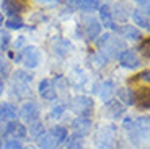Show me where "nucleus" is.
<instances>
[{
	"label": "nucleus",
	"instance_id": "nucleus-1",
	"mask_svg": "<svg viewBox=\"0 0 150 149\" xmlns=\"http://www.w3.org/2000/svg\"><path fill=\"white\" fill-rule=\"evenodd\" d=\"M98 46L105 51V54L111 56H119L122 51H126V43L121 41L119 38H114L112 34L106 33L98 39Z\"/></svg>",
	"mask_w": 150,
	"mask_h": 149
},
{
	"label": "nucleus",
	"instance_id": "nucleus-2",
	"mask_svg": "<svg viewBox=\"0 0 150 149\" xmlns=\"http://www.w3.org/2000/svg\"><path fill=\"white\" fill-rule=\"evenodd\" d=\"M95 144L98 149H114L116 148V128L101 126L95 134Z\"/></svg>",
	"mask_w": 150,
	"mask_h": 149
},
{
	"label": "nucleus",
	"instance_id": "nucleus-3",
	"mask_svg": "<svg viewBox=\"0 0 150 149\" xmlns=\"http://www.w3.org/2000/svg\"><path fill=\"white\" fill-rule=\"evenodd\" d=\"M72 112L77 113V115L80 116V118H88V116L93 113V100H91L90 97H85V95H79V97H75L74 100H72Z\"/></svg>",
	"mask_w": 150,
	"mask_h": 149
},
{
	"label": "nucleus",
	"instance_id": "nucleus-4",
	"mask_svg": "<svg viewBox=\"0 0 150 149\" xmlns=\"http://www.w3.org/2000/svg\"><path fill=\"white\" fill-rule=\"evenodd\" d=\"M21 61L26 67L33 69V67H36L38 64H39V61H41V52L38 51L36 46H26V48L21 51Z\"/></svg>",
	"mask_w": 150,
	"mask_h": 149
},
{
	"label": "nucleus",
	"instance_id": "nucleus-5",
	"mask_svg": "<svg viewBox=\"0 0 150 149\" xmlns=\"http://www.w3.org/2000/svg\"><path fill=\"white\" fill-rule=\"evenodd\" d=\"M20 115L28 123L38 121V118H39V107L34 102H26V103H23V107L20 108Z\"/></svg>",
	"mask_w": 150,
	"mask_h": 149
},
{
	"label": "nucleus",
	"instance_id": "nucleus-6",
	"mask_svg": "<svg viewBox=\"0 0 150 149\" xmlns=\"http://www.w3.org/2000/svg\"><path fill=\"white\" fill-rule=\"evenodd\" d=\"M83 28H85V36L88 39H95L100 34V31H101V25H100V21L95 16H86L83 20Z\"/></svg>",
	"mask_w": 150,
	"mask_h": 149
},
{
	"label": "nucleus",
	"instance_id": "nucleus-7",
	"mask_svg": "<svg viewBox=\"0 0 150 149\" xmlns=\"http://www.w3.org/2000/svg\"><path fill=\"white\" fill-rule=\"evenodd\" d=\"M91 128H93V123L90 118H80L79 116L72 121V130L75 131L77 136H86L91 131Z\"/></svg>",
	"mask_w": 150,
	"mask_h": 149
},
{
	"label": "nucleus",
	"instance_id": "nucleus-8",
	"mask_svg": "<svg viewBox=\"0 0 150 149\" xmlns=\"http://www.w3.org/2000/svg\"><path fill=\"white\" fill-rule=\"evenodd\" d=\"M117 57H119L121 66L126 67V69H135V67L140 64V59L137 57V54H135L134 51H129V49L122 51Z\"/></svg>",
	"mask_w": 150,
	"mask_h": 149
},
{
	"label": "nucleus",
	"instance_id": "nucleus-9",
	"mask_svg": "<svg viewBox=\"0 0 150 149\" xmlns=\"http://www.w3.org/2000/svg\"><path fill=\"white\" fill-rule=\"evenodd\" d=\"M39 95L46 100H54L57 97V92H56V85H54L52 80L49 79H44L39 82Z\"/></svg>",
	"mask_w": 150,
	"mask_h": 149
},
{
	"label": "nucleus",
	"instance_id": "nucleus-10",
	"mask_svg": "<svg viewBox=\"0 0 150 149\" xmlns=\"http://www.w3.org/2000/svg\"><path fill=\"white\" fill-rule=\"evenodd\" d=\"M2 10L7 11L11 16H18V13L25 10V4L20 0H2Z\"/></svg>",
	"mask_w": 150,
	"mask_h": 149
},
{
	"label": "nucleus",
	"instance_id": "nucleus-11",
	"mask_svg": "<svg viewBox=\"0 0 150 149\" xmlns=\"http://www.w3.org/2000/svg\"><path fill=\"white\" fill-rule=\"evenodd\" d=\"M5 133L8 134V136H11L13 139H18V138H25L26 136V128L23 126L21 123H18L16 120H13V121H10V123L5 126Z\"/></svg>",
	"mask_w": 150,
	"mask_h": 149
},
{
	"label": "nucleus",
	"instance_id": "nucleus-12",
	"mask_svg": "<svg viewBox=\"0 0 150 149\" xmlns=\"http://www.w3.org/2000/svg\"><path fill=\"white\" fill-rule=\"evenodd\" d=\"M116 31L121 36L127 38V39H140V38H142V33L132 25H124V26H121V28H116Z\"/></svg>",
	"mask_w": 150,
	"mask_h": 149
},
{
	"label": "nucleus",
	"instance_id": "nucleus-13",
	"mask_svg": "<svg viewBox=\"0 0 150 149\" xmlns=\"http://www.w3.org/2000/svg\"><path fill=\"white\" fill-rule=\"evenodd\" d=\"M16 116H18V112L11 103H0V120L13 121V120H16Z\"/></svg>",
	"mask_w": 150,
	"mask_h": 149
},
{
	"label": "nucleus",
	"instance_id": "nucleus-14",
	"mask_svg": "<svg viewBox=\"0 0 150 149\" xmlns=\"http://www.w3.org/2000/svg\"><path fill=\"white\" fill-rule=\"evenodd\" d=\"M38 144H39V148L41 149H56L57 146L60 144L59 141H57L56 138H54V134L52 133H47V134H42L41 138L38 139Z\"/></svg>",
	"mask_w": 150,
	"mask_h": 149
},
{
	"label": "nucleus",
	"instance_id": "nucleus-15",
	"mask_svg": "<svg viewBox=\"0 0 150 149\" xmlns=\"http://www.w3.org/2000/svg\"><path fill=\"white\" fill-rule=\"evenodd\" d=\"M100 18H101L103 25L106 26V28H116L114 26V20H112L111 16V8L108 7V5H100Z\"/></svg>",
	"mask_w": 150,
	"mask_h": 149
},
{
	"label": "nucleus",
	"instance_id": "nucleus-16",
	"mask_svg": "<svg viewBox=\"0 0 150 149\" xmlns=\"http://www.w3.org/2000/svg\"><path fill=\"white\" fill-rule=\"evenodd\" d=\"M106 108H108V112L111 113V116L112 118H119L121 115L124 113V105L121 103V102H117V100H109V102H106Z\"/></svg>",
	"mask_w": 150,
	"mask_h": 149
},
{
	"label": "nucleus",
	"instance_id": "nucleus-17",
	"mask_svg": "<svg viewBox=\"0 0 150 149\" xmlns=\"http://www.w3.org/2000/svg\"><path fill=\"white\" fill-rule=\"evenodd\" d=\"M134 98H135V103H139L142 108H149V89L147 87L134 90Z\"/></svg>",
	"mask_w": 150,
	"mask_h": 149
},
{
	"label": "nucleus",
	"instance_id": "nucleus-18",
	"mask_svg": "<svg viewBox=\"0 0 150 149\" xmlns=\"http://www.w3.org/2000/svg\"><path fill=\"white\" fill-rule=\"evenodd\" d=\"M132 20L135 21V25H139L140 28H150V21H149V15H145L144 11L140 10H132Z\"/></svg>",
	"mask_w": 150,
	"mask_h": 149
},
{
	"label": "nucleus",
	"instance_id": "nucleus-19",
	"mask_svg": "<svg viewBox=\"0 0 150 149\" xmlns=\"http://www.w3.org/2000/svg\"><path fill=\"white\" fill-rule=\"evenodd\" d=\"M112 93H114V85H112V82H109V80L103 82L101 87H100V97H101V100L109 102L112 97Z\"/></svg>",
	"mask_w": 150,
	"mask_h": 149
},
{
	"label": "nucleus",
	"instance_id": "nucleus-20",
	"mask_svg": "<svg viewBox=\"0 0 150 149\" xmlns=\"http://www.w3.org/2000/svg\"><path fill=\"white\" fill-rule=\"evenodd\" d=\"M117 95H119V98H121V103H126V105H134V103H135L134 90L122 87V89L117 90Z\"/></svg>",
	"mask_w": 150,
	"mask_h": 149
},
{
	"label": "nucleus",
	"instance_id": "nucleus-21",
	"mask_svg": "<svg viewBox=\"0 0 150 149\" xmlns=\"http://www.w3.org/2000/svg\"><path fill=\"white\" fill-rule=\"evenodd\" d=\"M26 133H30L33 138H36V139H39L44 134V126H42V123L38 120V121H33V123H30V128H28V131Z\"/></svg>",
	"mask_w": 150,
	"mask_h": 149
},
{
	"label": "nucleus",
	"instance_id": "nucleus-22",
	"mask_svg": "<svg viewBox=\"0 0 150 149\" xmlns=\"http://www.w3.org/2000/svg\"><path fill=\"white\" fill-rule=\"evenodd\" d=\"M79 8L83 11H95L100 8V0H79Z\"/></svg>",
	"mask_w": 150,
	"mask_h": 149
},
{
	"label": "nucleus",
	"instance_id": "nucleus-23",
	"mask_svg": "<svg viewBox=\"0 0 150 149\" xmlns=\"http://www.w3.org/2000/svg\"><path fill=\"white\" fill-rule=\"evenodd\" d=\"M112 10L114 11H111V16H112V20L116 18V20H119V21H126V20H127V13H124V7L122 5H114V8H112Z\"/></svg>",
	"mask_w": 150,
	"mask_h": 149
},
{
	"label": "nucleus",
	"instance_id": "nucleus-24",
	"mask_svg": "<svg viewBox=\"0 0 150 149\" xmlns=\"http://www.w3.org/2000/svg\"><path fill=\"white\" fill-rule=\"evenodd\" d=\"M13 79H15V82H18V84H26V85H28V84L31 82L33 75L28 74L26 71H16L15 75H13Z\"/></svg>",
	"mask_w": 150,
	"mask_h": 149
},
{
	"label": "nucleus",
	"instance_id": "nucleus-25",
	"mask_svg": "<svg viewBox=\"0 0 150 149\" xmlns=\"http://www.w3.org/2000/svg\"><path fill=\"white\" fill-rule=\"evenodd\" d=\"M7 28H10V30H20V28H23V20L20 16H10L7 20Z\"/></svg>",
	"mask_w": 150,
	"mask_h": 149
},
{
	"label": "nucleus",
	"instance_id": "nucleus-26",
	"mask_svg": "<svg viewBox=\"0 0 150 149\" xmlns=\"http://www.w3.org/2000/svg\"><path fill=\"white\" fill-rule=\"evenodd\" d=\"M67 149H83V144H82V136H77V134H74L72 138H69Z\"/></svg>",
	"mask_w": 150,
	"mask_h": 149
},
{
	"label": "nucleus",
	"instance_id": "nucleus-27",
	"mask_svg": "<svg viewBox=\"0 0 150 149\" xmlns=\"http://www.w3.org/2000/svg\"><path fill=\"white\" fill-rule=\"evenodd\" d=\"M51 133L54 134V138H56L59 143H62V141H65V139H67V130H65V128H62V126H56L52 131H51Z\"/></svg>",
	"mask_w": 150,
	"mask_h": 149
},
{
	"label": "nucleus",
	"instance_id": "nucleus-28",
	"mask_svg": "<svg viewBox=\"0 0 150 149\" xmlns=\"http://www.w3.org/2000/svg\"><path fill=\"white\" fill-rule=\"evenodd\" d=\"M10 72V62L5 59L4 54H0V75H8Z\"/></svg>",
	"mask_w": 150,
	"mask_h": 149
},
{
	"label": "nucleus",
	"instance_id": "nucleus-29",
	"mask_svg": "<svg viewBox=\"0 0 150 149\" xmlns=\"http://www.w3.org/2000/svg\"><path fill=\"white\" fill-rule=\"evenodd\" d=\"M64 110H65L64 105H57V107H54L52 110H51V118H60L62 113H64Z\"/></svg>",
	"mask_w": 150,
	"mask_h": 149
},
{
	"label": "nucleus",
	"instance_id": "nucleus-30",
	"mask_svg": "<svg viewBox=\"0 0 150 149\" xmlns=\"http://www.w3.org/2000/svg\"><path fill=\"white\" fill-rule=\"evenodd\" d=\"M4 149H23V148H21V143H18L16 139H10V141L5 143Z\"/></svg>",
	"mask_w": 150,
	"mask_h": 149
},
{
	"label": "nucleus",
	"instance_id": "nucleus-31",
	"mask_svg": "<svg viewBox=\"0 0 150 149\" xmlns=\"http://www.w3.org/2000/svg\"><path fill=\"white\" fill-rule=\"evenodd\" d=\"M149 2H150V0H135V4L142 8L140 11H144L145 15H149Z\"/></svg>",
	"mask_w": 150,
	"mask_h": 149
},
{
	"label": "nucleus",
	"instance_id": "nucleus-32",
	"mask_svg": "<svg viewBox=\"0 0 150 149\" xmlns=\"http://www.w3.org/2000/svg\"><path fill=\"white\" fill-rule=\"evenodd\" d=\"M149 75H150V72L145 69V71H142L139 75H135V77L132 79V80H145V82H149Z\"/></svg>",
	"mask_w": 150,
	"mask_h": 149
},
{
	"label": "nucleus",
	"instance_id": "nucleus-33",
	"mask_svg": "<svg viewBox=\"0 0 150 149\" xmlns=\"http://www.w3.org/2000/svg\"><path fill=\"white\" fill-rule=\"evenodd\" d=\"M36 2L41 5H57L59 4V0H36Z\"/></svg>",
	"mask_w": 150,
	"mask_h": 149
},
{
	"label": "nucleus",
	"instance_id": "nucleus-34",
	"mask_svg": "<svg viewBox=\"0 0 150 149\" xmlns=\"http://www.w3.org/2000/svg\"><path fill=\"white\" fill-rule=\"evenodd\" d=\"M142 52L145 56H149V39H145V43L142 44Z\"/></svg>",
	"mask_w": 150,
	"mask_h": 149
},
{
	"label": "nucleus",
	"instance_id": "nucleus-35",
	"mask_svg": "<svg viewBox=\"0 0 150 149\" xmlns=\"http://www.w3.org/2000/svg\"><path fill=\"white\" fill-rule=\"evenodd\" d=\"M67 4L70 5L72 8H79V0H67Z\"/></svg>",
	"mask_w": 150,
	"mask_h": 149
},
{
	"label": "nucleus",
	"instance_id": "nucleus-36",
	"mask_svg": "<svg viewBox=\"0 0 150 149\" xmlns=\"http://www.w3.org/2000/svg\"><path fill=\"white\" fill-rule=\"evenodd\" d=\"M4 93V82H2V79H0V95Z\"/></svg>",
	"mask_w": 150,
	"mask_h": 149
},
{
	"label": "nucleus",
	"instance_id": "nucleus-37",
	"mask_svg": "<svg viewBox=\"0 0 150 149\" xmlns=\"http://www.w3.org/2000/svg\"><path fill=\"white\" fill-rule=\"evenodd\" d=\"M4 25V15H2V13H0V26Z\"/></svg>",
	"mask_w": 150,
	"mask_h": 149
},
{
	"label": "nucleus",
	"instance_id": "nucleus-38",
	"mask_svg": "<svg viewBox=\"0 0 150 149\" xmlns=\"http://www.w3.org/2000/svg\"><path fill=\"white\" fill-rule=\"evenodd\" d=\"M30 149H34V148H30Z\"/></svg>",
	"mask_w": 150,
	"mask_h": 149
},
{
	"label": "nucleus",
	"instance_id": "nucleus-39",
	"mask_svg": "<svg viewBox=\"0 0 150 149\" xmlns=\"http://www.w3.org/2000/svg\"><path fill=\"white\" fill-rule=\"evenodd\" d=\"M20 2H23V0H20Z\"/></svg>",
	"mask_w": 150,
	"mask_h": 149
}]
</instances>
